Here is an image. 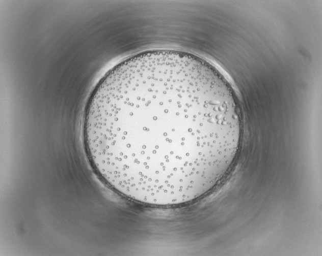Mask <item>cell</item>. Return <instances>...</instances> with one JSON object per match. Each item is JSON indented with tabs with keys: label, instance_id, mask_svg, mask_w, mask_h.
<instances>
[{
	"label": "cell",
	"instance_id": "1",
	"mask_svg": "<svg viewBox=\"0 0 322 256\" xmlns=\"http://www.w3.org/2000/svg\"><path fill=\"white\" fill-rule=\"evenodd\" d=\"M242 132L223 77L182 51H145L122 61L88 101L84 137L98 176L118 193L154 205L197 199L226 175Z\"/></svg>",
	"mask_w": 322,
	"mask_h": 256
}]
</instances>
